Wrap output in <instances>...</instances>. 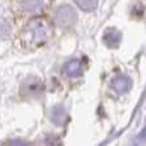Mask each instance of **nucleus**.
I'll list each match as a JSON object with an SVG mask.
<instances>
[{"label":"nucleus","mask_w":146,"mask_h":146,"mask_svg":"<svg viewBox=\"0 0 146 146\" xmlns=\"http://www.w3.org/2000/svg\"><path fill=\"white\" fill-rule=\"evenodd\" d=\"M76 19V13L72 8L63 7L58 10L56 13V22L60 26H69L74 22Z\"/></svg>","instance_id":"obj_1"},{"label":"nucleus","mask_w":146,"mask_h":146,"mask_svg":"<svg viewBox=\"0 0 146 146\" xmlns=\"http://www.w3.org/2000/svg\"><path fill=\"white\" fill-rule=\"evenodd\" d=\"M41 90H42V83L35 80H30L28 83H25L22 86V92L26 96H36L40 94Z\"/></svg>","instance_id":"obj_2"},{"label":"nucleus","mask_w":146,"mask_h":146,"mask_svg":"<svg viewBox=\"0 0 146 146\" xmlns=\"http://www.w3.org/2000/svg\"><path fill=\"white\" fill-rule=\"evenodd\" d=\"M111 87L119 94L126 92V91L129 90V87H131V81H129V78L126 77V76H119V77L113 80Z\"/></svg>","instance_id":"obj_3"},{"label":"nucleus","mask_w":146,"mask_h":146,"mask_svg":"<svg viewBox=\"0 0 146 146\" xmlns=\"http://www.w3.org/2000/svg\"><path fill=\"white\" fill-rule=\"evenodd\" d=\"M64 72L69 76V77H77L82 73V67H81V63L77 60H73V62H69L68 64L64 68Z\"/></svg>","instance_id":"obj_4"},{"label":"nucleus","mask_w":146,"mask_h":146,"mask_svg":"<svg viewBox=\"0 0 146 146\" xmlns=\"http://www.w3.org/2000/svg\"><path fill=\"white\" fill-rule=\"evenodd\" d=\"M104 41L109 46H117L119 44V41H121V35L115 30H108L105 32V35H104Z\"/></svg>","instance_id":"obj_5"},{"label":"nucleus","mask_w":146,"mask_h":146,"mask_svg":"<svg viewBox=\"0 0 146 146\" xmlns=\"http://www.w3.org/2000/svg\"><path fill=\"white\" fill-rule=\"evenodd\" d=\"M74 1L83 10H94L98 7V0H74Z\"/></svg>","instance_id":"obj_6"},{"label":"nucleus","mask_w":146,"mask_h":146,"mask_svg":"<svg viewBox=\"0 0 146 146\" xmlns=\"http://www.w3.org/2000/svg\"><path fill=\"white\" fill-rule=\"evenodd\" d=\"M64 118H66V114H64V110L60 106H56V108L53 109V111H51V119H53V122L62 123L64 121Z\"/></svg>","instance_id":"obj_7"},{"label":"nucleus","mask_w":146,"mask_h":146,"mask_svg":"<svg viewBox=\"0 0 146 146\" xmlns=\"http://www.w3.org/2000/svg\"><path fill=\"white\" fill-rule=\"evenodd\" d=\"M23 3H25L23 5H25L28 10H36L42 7V0H25Z\"/></svg>","instance_id":"obj_8"},{"label":"nucleus","mask_w":146,"mask_h":146,"mask_svg":"<svg viewBox=\"0 0 146 146\" xmlns=\"http://www.w3.org/2000/svg\"><path fill=\"white\" fill-rule=\"evenodd\" d=\"M140 139H144V140H146V127L144 128V131H142V133L140 135Z\"/></svg>","instance_id":"obj_9"}]
</instances>
